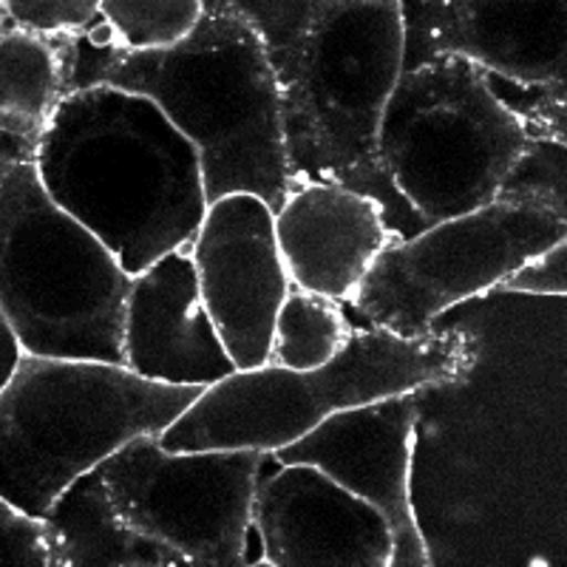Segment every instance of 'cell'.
Returning <instances> with one entry per match:
<instances>
[{"mask_svg":"<svg viewBox=\"0 0 567 567\" xmlns=\"http://www.w3.org/2000/svg\"><path fill=\"white\" fill-rule=\"evenodd\" d=\"M134 278L40 185L32 159L0 168V316L20 354L123 367Z\"/></svg>","mask_w":567,"mask_h":567,"instance_id":"8992f818","label":"cell"},{"mask_svg":"<svg viewBox=\"0 0 567 567\" xmlns=\"http://www.w3.org/2000/svg\"><path fill=\"white\" fill-rule=\"evenodd\" d=\"M32 162L49 199L131 278L187 250L205 219L199 154L140 94L109 85L69 94Z\"/></svg>","mask_w":567,"mask_h":567,"instance_id":"7a4b0ae2","label":"cell"},{"mask_svg":"<svg viewBox=\"0 0 567 567\" xmlns=\"http://www.w3.org/2000/svg\"><path fill=\"white\" fill-rule=\"evenodd\" d=\"M403 71L457 58L519 89L565 83L567 0L400 3Z\"/></svg>","mask_w":567,"mask_h":567,"instance_id":"8fae6325","label":"cell"},{"mask_svg":"<svg viewBox=\"0 0 567 567\" xmlns=\"http://www.w3.org/2000/svg\"><path fill=\"white\" fill-rule=\"evenodd\" d=\"M272 225L292 290L341 307L352 303L378 256L394 245L381 205L341 185L292 187Z\"/></svg>","mask_w":567,"mask_h":567,"instance_id":"9a60e30c","label":"cell"},{"mask_svg":"<svg viewBox=\"0 0 567 567\" xmlns=\"http://www.w3.org/2000/svg\"><path fill=\"white\" fill-rule=\"evenodd\" d=\"M205 389L125 367L20 354L0 386V499L45 519L74 483L140 437H159Z\"/></svg>","mask_w":567,"mask_h":567,"instance_id":"5b68a950","label":"cell"},{"mask_svg":"<svg viewBox=\"0 0 567 567\" xmlns=\"http://www.w3.org/2000/svg\"><path fill=\"white\" fill-rule=\"evenodd\" d=\"M567 239V219L530 202H491L425 227L378 256L352 298L367 329L432 332L445 310L494 290L528 258Z\"/></svg>","mask_w":567,"mask_h":567,"instance_id":"ba28073f","label":"cell"},{"mask_svg":"<svg viewBox=\"0 0 567 567\" xmlns=\"http://www.w3.org/2000/svg\"><path fill=\"white\" fill-rule=\"evenodd\" d=\"M270 454L168 452L140 437L100 465L114 516L179 567H247L252 503Z\"/></svg>","mask_w":567,"mask_h":567,"instance_id":"9c48e42d","label":"cell"},{"mask_svg":"<svg viewBox=\"0 0 567 567\" xmlns=\"http://www.w3.org/2000/svg\"><path fill=\"white\" fill-rule=\"evenodd\" d=\"M474 363V338L460 329H432L420 338L358 329L327 367L312 372L276 367L233 372L205 389L159 434V443L168 452H258L272 457L343 412L423 389L457 386Z\"/></svg>","mask_w":567,"mask_h":567,"instance_id":"277c9868","label":"cell"},{"mask_svg":"<svg viewBox=\"0 0 567 567\" xmlns=\"http://www.w3.org/2000/svg\"><path fill=\"white\" fill-rule=\"evenodd\" d=\"M3 18L18 29L45 38H80L97 18V0H3Z\"/></svg>","mask_w":567,"mask_h":567,"instance_id":"7402d4cb","label":"cell"},{"mask_svg":"<svg viewBox=\"0 0 567 567\" xmlns=\"http://www.w3.org/2000/svg\"><path fill=\"white\" fill-rule=\"evenodd\" d=\"M565 252H567V239L559 241V245H554L550 250L539 252V256L528 258L523 267H516V270L499 284V290L525 292V296L561 298L567 292Z\"/></svg>","mask_w":567,"mask_h":567,"instance_id":"603a6c76","label":"cell"},{"mask_svg":"<svg viewBox=\"0 0 567 567\" xmlns=\"http://www.w3.org/2000/svg\"><path fill=\"white\" fill-rule=\"evenodd\" d=\"M109 85L151 100L199 154L207 205L250 194L276 216L290 194L276 74L236 0H205L199 27L168 52L125 54L74 40V91Z\"/></svg>","mask_w":567,"mask_h":567,"instance_id":"3957f363","label":"cell"},{"mask_svg":"<svg viewBox=\"0 0 567 567\" xmlns=\"http://www.w3.org/2000/svg\"><path fill=\"white\" fill-rule=\"evenodd\" d=\"M45 523L58 530L63 567H179L116 519L100 471L71 485Z\"/></svg>","mask_w":567,"mask_h":567,"instance_id":"e0dca14e","label":"cell"},{"mask_svg":"<svg viewBox=\"0 0 567 567\" xmlns=\"http://www.w3.org/2000/svg\"><path fill=\"white\" fill-rule=\"evenodd\" d=\"M187 252L202 303L236 372L267 367L276 316L292 290L270 207L250 194L213 202Z\"/></svg>","mask_w":567,"mask_h":567,"instance_id":"30bf717a","label":"cell"},{"mask_svg":"<svg viewBox=\"0 0 567 567\" xmlns=\"http://www.w3.org/2000/svg\"><path fill=\"white\" fill-rule=\"evenodd\" d=\"M123 367L162 386L210 389L236 372L207 316L190 252L176 250L131 281Z\"/></svg>","mask_w":567,"mask_h":567,"instance_id":"5bb4252c","label":"cell"},{"mask_svg":"<svg viewBox=\"0 0 567 567\" xmlns=\"http://www.w3.org/2000/svg\"><path fill=\"white\" fill-rule=\"evenodd\" d=\"M567 145L528 140L519 159L496 190L494 202H530L567 219Z\"/></svg>","mask_w":567,"mask_h":567,"instance_id":"ffe728a7","label":"cell"},{"mask_svg":"<svg viewBox=\"0 0 567 567\" xmlns=\"http://www.w3.org/2000/svg\"><path fill=\"white\" fill-rule=\"evenodd\" d=\"M32 154L34 151L27 148V145H20V142L9 140V136H0V168L12 159H32ZM18 361H20V349L18 343H14L3 316H0V386L9 381V374L14 372Z\"/></svg>","mask_w":567,"mask_h":567,"instance_id":"cb8c5ba5","label":"cell"},{"mask_svg":"<svg viewBox=\"0 0 567 567\" xmlns=\"http://www.w3.org/2000/svg\"><path fill=\"white\" fill-rule=\"evenodd\" d=\"M343 307L329 298L290 290L276 316L267 367L312 372L327 367L352 338Z\"/></svg>","mask_w":567,"mask_h":567,"instance_id":"ac0fdd59","label":"cell"},{"mask_svg":"<svg viewBox=\"0 0 567 567\" xmlns=\"http://www.w3.org/2000/svg\"><path fill=\"white\" fill-rule=\"evenodd\" d=\"M3 23H7V18H3V12H0V27H3Z\"/></svg>","mask_w":567,"mask_h":567,"instance_id":"484cf974","label":"cell"},{"mask_svg":"<svg viewBox=\"0 0 567 567\" xmlns=\"http://www.w3.org/2000/svg\"><path fill=\"white\" fill-rule=\"evenodd\" d=\"M74 40L27 32L9 20L0 27V136L38 148L71 94Z\"/></svg>","mask_w":567,"mask_h":567,"instance_id":"2e32d148","label":"cell"},{"mask_svg":"<svg viewBox=\"0 0 567 567\" xmlns=\"http://www.w3.org/2000/svg\"><path fill=\"white\" fill-rule=\"evenodd\" d=\"M414 394L352 409L272 454L278 465H312L372 505L392 534L389 567H432L412 505V457L417 434Z\"/></svg>","mask_w":567,"mask_h":567,"instance_id":"7c38bea8","label":"cell"},{"mask_svg":"<svg viewBox=\"0 0 567 567\" xmlns=\"http://www.w3.org/2000/svg\"><path fill=\"white\" fill-rule=\"evenodd\" d=\"M276 74L290 190L341 185L374 199L394 241L425 230L394 194L378 134L403 71L400 0H236Z\"/></svg>","mask_w":567,"mask_h":567,"instance_id":"6da1fadb","label":"cell"},{"mask_svg":"<svg viewBox=\"0 0 567 567\" xmlns=\"http://www.w3.org/2000/svg\"><path fill=\"white\" fill-rule=\"evenodd\" d=\"M247 567H270V565H267V561H250Z\"/></svg>","mask_w":567,"mask_h":567,"instance_id":"d4e9b609","label":"cell"},{"mask_svg":"<svg viewBox=\"0 0 567 567\" xmlns=\"http://www.w3.org/2000/svg\"><path fill=\"white\" fill-rule=\"evenodd\" d=\"M525 145L488 78L457 58L400 71L378 134L394 194L425 227L491 205Z\"/></svg>","mask_w":567,"mask_h":567,"instance_id":"52a82bcc","label":"cell"},{"mask_svg":"<svg viewBox=\"0 0 567 567\" xmlns=\"http://www.w3.org/2000/svg\"><path fill=\"white\" fill-rule=\"evenodd\" d=\"M0 567H63L58 530L0 499Z\"/></svg>","mask_w":567,"mask_h":567,"instance_id":"44dd1931","label":"cell"},{"mask_svg":"<svg viewBox=\"0 0 567 567\" xmlns=\"http://www.w3.org/2000/svg\"><path fill=\"white\" fill-rule=\"evenodd\" d=\"M202 0H103L100 14L114 32V52L148 54L168 52L199 27Z\"/></svg>","mask_w":567,"mask_h":567,"instance_id":"d6986e66","label":"cell"},{"mask_svg":"<svg viewBox=\"0 0 567 567\" xmlns=\"http://www.w3.org/2000/svg\"><path fill=\"white\" fill-rule=\"evenodd\" d=\"M252 530L270 567H389L381 514L312 465H278L258 483Z\"/></svg>","mask_w":567,"mask_h":567,"instance_id":"4fadbf2b","label":"cell"}]
</instances>
